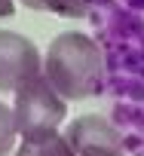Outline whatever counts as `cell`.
Segmentation results:
<instances>
[{
  "mask_svg": "<svg viewBox=\"0 0 144 156\" xmlns=\"http://www.w3.org/2000/svg\"><path fill=\"white\" fill-rule=\"evenodd\" d=\"M64 141L70 144L74 156H126L123 135L104 119V116H77L67 126Z\"/></svg>",
  "mask_w": 144,
  "mask_h": 156,
  "instance_id": "277c9868",
  "label": "cell"
},
{
  "mask_svg": "<svg viewBox=\"0 0 144 156\" xmlns=\"http://www.w3.org/2000/svg\"><path fill=\"white\" fill-rule=\"evenodd\" d=\"M16 12V0H0V19H9Z\"/></svg>",
  "mask_w": 144,
  "mask_h": 156,
  "instance_id": "ba28073f",
  "label": "cell"
},
{
  "mask_svg": "<svg viewBox=\"0 0 144 156\" xmlns=\"http://www.w3.org/2000/svg\"><path fill=\"white\" fill-rule=\"evenodd\" d=\"M37 73H43L37 46L16 31H0V92H16Z\"/></svg>",
  "mask_w": 144,
  "mask_h": 156,
  "instance_id": "3957f363",
  "label": "cell"
},
{
  "mask_svg": "<svg viewBox=\"0 0 144 156\" xmlns=\"http://www.w3.org/2000/svg\"><path fill=\"white\" fill-rule=\"evenodd\" d=\"M28 9H40V12H55V16H67V19H80L89 9V0H22Z\"/></svg>",
  "mask_w": 144,
  "mask_h": 156,
  "instance_id": "8992f818",
  "label": "cell"
},
{
  "mask_svg": "<svg viewBox=\"0 0 144 156\" xmlns=\"http://www.w3.org/2000/svg\"><path fill=\"white\" fill-rule=\"evenodd\" d=\"M46 80L64 101H83L92 98L104 83V55L101 46L77 31H64L49 43L46 64H43Z\"/></svg>",
  "mask_w": 144,
  "mask_h": 156,
  "instance_id": "6da1fadb",
  "label": "cell"
},
{
  "mask_svg": "<svg viewBox=\"0 0 144 156\" xmlns=\"http://www.w3.org/2000/svg\"><path fill=\"white\" fill-rule=\"evenodd\" d=\"M16 116H13V107H6L3 101H0V156H9L13 144H16Z\"/></svg>",
  "mask_w": 144,
  "mask_h": 156,
  "instance_id": "52a82bcc",
  "label": "cell"
},
{
  "mask_svg": "<svg viewBox=\"0 0 144 156\" xmlns=\"http://www.w3.org/2000/svg\"><path fill=\"white\" fill-rule=\"evenodd\" d=\"M13 116H16V129H19L22 138L46 135V132H55L64 122L67 101L52 89L46 73H37V76H31L28 83H22L16 89Z\"/></svg>",
  "mask_w": 144,
  "mask_h": 156,
  "instance_id": "7a4b0ae2",
  "label": "cell"
},
{
  "mask_svg": "<svg viewBox=\"0 0 144 156\" xmlns=\"http://www.w3.org/2000/svg\"><path fill=\"white\" fill-rule=\"evenodd\" d=\"M16 156H74V150H70V144L64 141V135L46 132V135L25 138Z\"/></svg>",
  "mask_w": 144,
  "mask_h": 156,
  "instance_id": "5b68a950",
  "label": "cell"
}]
</instances>
